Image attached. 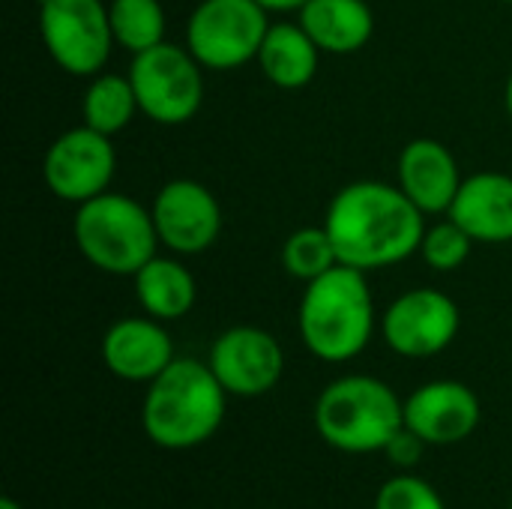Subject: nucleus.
Instances as JSON below:
<instances>
[{
  "instance_id": "nucleus-6",
  "label": "nucleus",
  "mask_w": 512,
  "mask_h": 509,
  "mask_svg": "<svg viewBox=\"0 0 512 509\" xmlns=\"http://www.w3.org/2000/svg\"><path fill=\"white\" fill-rule=\"evenodd\" d=\"M129 81L138 111L159 126H180L192 120L204 102L201 63L189 48L171 42H159L141 54H132Z\"/></svg>"
},
{
  "instance_id": "nucleus-16",
  "label": "nucleus",
  "mask_w": 512,
  "mask_h": 509,
  "mask_svg": "<svg viewBox=\"0 0 512 509\" xmlns=\"http://www.w3.org/2000/svg\"><path fill=\"white\" fill-rule=\"evenodd\" d=\"M474 243H510L512 240V177L498 171H480L462 180V189L447 210Z\"/></svg>"
},
{
  "instance_id": "nucleus-5",
  "label": "nucleus",
  "mask_w": 512,
  "mask_h": 509,
  "mask_svg": "<svg viewBox=\"0 0 512 509\" xmlns=\"http://www.w3.org/2000/svg\"><path fill=\"white\" fill-rule=\"evenodd\" d=\"M315 426L342 453H378L405 426V402L378 378L348 375L321 393Z\"/></svg>"
},
{
  "instance_id": "nucleus-17",
  "label": "nucleus",
  "mask_w": 512,
  "mask_h": 509,
  "mask_svg": "<svg viewBox=\"0 0 512 509\" xmlns=\"http://www.w3.org/2000/svg\"><path fill=\"white\" fill-rule=\"evenodd\" d=\"M300 27L327 54H354L375 33L369 0H309L300 9Z\"/></svg>"
},
{
  "instance_id": "nucleus-19",
  "label": "nucleus",
  "mask_w": 512,
  "mask_h": 509,
  "mask_svg": "<svg viewBox=\"0 0 512 509\" xmlns=\"http://www.w3.org/2000/svg\"><path fill=\"white\" fill-rule=\"evenodd\" d=\"M132 279L141 309L156 321H177L195 306V276L174 258L153 255Z\"/></svg>"
},
{
  "instance_id": "nucleus-8",
  "label": "nucleus",
  "mask_w": 512,
  "mask_h": 509,
  "mask_svg": "<svg viewBox=\"0 0 512 509\" xmlns=\"http://www.w3.org/2000/svg\"><path fill=\"white\" fill-rule=\"evenodd\" d=\"M39 36L48 57L69 75H99L108 63L114 30L102 0H39Z\"/></svg>"
},
{
  "instance_id": "nucleus-22",
  "label": "nucleus",
  "mask_w": 512,
  "mask_h": 509,
  "mask_svg": "<svg viewBox=\"0 0 512 509\" xmlns=\"http://www.w3.org/2000/svg\"><path fill=\"white\" fill-rule=\"evenodd\" d=\"M339 264L333 240L327 234V228H300L294 231L285 246H282V267L303 282H312L324 273H330Z\"/></svg>"
},
{
  "instance_id": "nucleus-2",
  "label": "nucleus",
  "mask_w": 512,
  "mask_h": 509,
  "mask_svg": "<svg viewBox=\"0 0 512 509\" xmlns=\"http://www.w3.org/2000/svg\"><path fill=\"white\" fill-rule=\"evenodd\" d=\"M297 327L303 345L324 363L354 360L372 339L375 303L363 270L336 264L306 282Z\"/></svg>"
},
{
  "instance_id": "nucleus-11",
  "label": "nucleus",
  "mask_w": 512,
  "mask_h": 509,
  "mask_svg": "<svg viewBox=\"0 0 512 509\" xmlns=\"http://www.w3.org/2000/svg\"><path fill=\"white\" fill-rule=\"evenodd\" d=\"M153 225L159 243L177 255H201L222 234V207L198 180H171L153 198Z\"/></svg>"
},
{
  "instance_id": "nucleus-28",
  "label": "nucleus",
  "mask_w": 512,
  "mask_h": 509,
  "mask_svg": "<svg viewBox=\"0 0 512 509\" xmlns=\"http://www.w3.org/2000/svg\"><path fill=\"white\" fill-rule=\"evenodd\" d=\"M0 509H21V507H18L12 498H3V501H0Z\"/></svg>"
},
{
  "instance_id": "nucleus-9",
  "label": "nucleus",
  "mask_w": 512,
  "mask_h": 509,
  "mask_svg": "<svg viewBox=\"0 0 512 509\" xmlns=\"http://www.w3.org/2000/svg\"><path fill=\"white\" fill-rule=\"evenodd\" d=\"M117 168V153L111 135H102L90 126H75L63 132L45 153L42 177L51 195L66 204H84L102 192Z\"/></svg>"
},
{
  "instance_id": "nucleus-10",
  "label": "nucleus",
  "mask_w": 512,
  "mask_h": 509,
  "mask_svg": "<svg viewBox=\"0 0 512 509\" xmlns=\"http://www.w3.org/2000/svg\"><path fill=\"white\" fill-rule=\"evenodd\" d=\"M459 324V306L447 294L414 288L390 303L384 315V339L399 357L423 360L450 348Z\"/></svg>"
},
{
  "instance_id": "nucleus-12",
  "label": "nucleus",
  "mask_w": 512,
  "mask_h": 509,
  "mask_svg": "<svg viewBox=\"0 0 512 509\" xmlns=\"http://www.w3.org/2000/svg\"><path fill=\"white\" fill-rule=\"evenodd\" d=\"M210 369L231 396H261L270 393L282 372L285 354L279 342L261 327H231L210 348Z\"/></svg>"
},
{
  "instance_id": "nucleus-23",
  "label": "nucleus",
  "mask_w": 512,
  "mask_h": 509,
  "mask_svg": "<svg viewBox=\"0 0 512 509\" xmlns=\"http://www.w3.org/2000/svg\"><path fill=\"white\" fill-rule=\"evenodd\" d=\"M471 246H474V237L447 216V222H435L432 228H426L420 255L432 270L453 273L471 258Z\"/></svg>"
},
{
  "instance_id": "nucleus-25",
  "label": "nucleus",
  "mask_w": 512,
  "mask_h": 509,
  "mask_svg": "<svg viewBox=\"0 0 512 509\" xmlns=\"http://www.w3.org/2000/svg\"><path fill=\"white\" fill-rule=\"evenodd\" d=\"M384 453L390 456V462H393L396 468H414V465L423 459V453H426V441H423L417 432H411L408 426H402V429L390 438V444L384 447Z\"/></svg>"
},
{
  "instance_id": "nucleus-18",
  "label": "nucleus",
  "mask_w": 512,
  "mask_h": 509,
  "mask_svg": "<svg viewBox=\"0 0 512 509\" xmlns=\"http://www.w3.org/2000/svg\"><path fill=\"white\" fill-rule=\"evenodd\" d=\"M318 54L321 48L300 27V21L297 24L282 21V24H270L258 51V63L270 84L282 90H300L315 78Z\"/></svg>"
},
{
  "instance_id": "nucleus-1",
  "label": "nucleus",
  "mask_w": 512,
  "mask_h": 509,
  "mask_svg": "<svg viewBox=\"0 0 512 509\" xmlns=\"http://www.w3.org/2000/svg\"><path fill=\"white\" fill-rule=\"evenodd\" d=\"M423 216L399 186L360 180L333 195L324 228L339 264L369 273L420 252L426 234Z\"/></svg>"
},
{
  "instance_id": "nucleus-21",
  "label": "nucleus",
  "mask_w": 512,
  "mask_h": 509,
  "mask_svg": "<svg viewBox=\"0 0 512 509\" xmlns=\"http://www.w3.org/2000/svg\"><path fill=\"white\" fill-rule=\"evenodd\" d=\"M108 15L114 42L132 54L165 42V9L159 0H111Z\"/></svg>"
},
{
  "instance_id": "nucleus-20",
  "label": "nucleus",
  "mask_w": 512,
  "mask_h": 509,
  "mask_svg": "<svg viewBox=\"0 0 512 509\" xmlns=\"http://www.w3.org/2000/svg\"><path fill=\"white\" fill-rule=\"evenodd\" d=\"M138 111V99L132 90L129 75H96L81 102V117L84 126L102 132V135H117L129 126V120Z\"/></svg>"
},
{
  "instance_id": "nucleus-7",
  "label": "nucleus",
  "mask_w": 512,
  "mask_h": 509,
  "mask_svg": "<svg viewBox=\"0 0 512 509\" xmlns=\"http://www.w3.org/2000/svg\"><path fill=\"white\" fill-rule=\"evenodd\" d=\"M270 30L258 0H201L186 21V48L207 69H237L258 60Z\"/></svg>"
},
{
  "instance_id": "nucleus-13",
  "label": "nucleus",
  "mask_w": 512,
  "mask_h": 509,
  "mask_svg": "<svg viewBox=\"0 0 512 509\" xmlns=\"http://www.w3.org/2000/svg\"><path fill=\"white\" fill-rule=\"evenodd\" d=\"M405 426L426 444H459L480 426V399L459 381L423 384L405 402Z\"/></svg>"
},
{
  "instance_id": "nucleus-14",
  "label": "nucleus",
  "mask_w": 512,
  "mask_h": 509,
  "mask_svg": "<svg viewBox=\"0 0 512 509\" xmlns=\"http://www.w3.org/2000/svg\"><path fill=\"white\" fill-rule=\"evenodd\" d=\"M102 360L120 381L150 384L174 363V345L156 318H123L108 327Z\"/></svg>"
},
{
  "instance_id": "nucleus-4",
  "label": "nucleus",
  "mask_w": 512,
  "mask_h": 509,
  "mask_svg": "<svg viewBox=\"0 0 512 509\" xmlns=\"http://www.w3.org/2000/svg\"><path fill=\"white\" fill-rule=\"evenodd\" d=\"M72 237L84 261L108 276H135L159 246L153 213L120 192H102L78 204Z\"/></svg>"
},
{
  "instance_id": "nucleus-15",
  "label": "nucleus",
  "mask_w": 512,
  "mask_h": 509,
  "mask_svg": "<svg viewBox=\"0 0 512 509\" xmlns=\"http://www.w3.org/2000/svg\"><path fill=\"white\" fill-rule=\"evenodd\" d=\"M399 189L423 213H447L462 189V171L450 147L435 138H414L399 153Z\"/></svg>"
},
{
  "instance_id": "nucleus-29",
  "label": "nucleus",
  "mask_w": 512,
  "mask_h": 509,
  "mask_svg": "<svg viewBox=\"0 0 512 509\" xmlns=\"http://www.w3.org/2000/svg\"><path fill=\"white\" fill-rule=\"evenodd\" d=\"M504 3H512V0H504Z\"/></svg>"
},
{
  "instance_id": "nucleus-26",
  "label": "nucleus",
  "mask_w": 512,
  "mask_h": 509,
  "mask_svg": "<svg viewBox=\"0 0 512 509\" xmlns=\"http://www.w3.org/2000/svg\"><path fill=\"white\" fill-rule=\"evenodd\" d=\"M267 12H291V9H303V3H309V0H258Z\"/></svg>"
},
{
  "instance_id": "nucleus-3",
  "label": "nucleus",
  "mask_w": 512,
  "mask_h": 509,
  "mask_svg": "<svg viewBox=\"0 0 512 509\" xmlns=\"http://www.w3.org/2000/svg\"><path fill=\"white\" fill-rule=\"evenodd\" d=\"M225 417V387L210 363L174 360L150 381L141 423L147 438L165 450H189L204 444Z\"/></svg>"
},
{
  "instance_id": "nucleus-27",
  "label": "nucleus",
  "mask_w": 512,
  "mask_h": 509,
  "mask_svg": "<svg viewBox=\"0 0 512 509\" xmlns=\"http://www.w3.org/2000/svg\"><path fill=\"white\" fill-rule=\"evenodd\" d=\"M504 102H507V111H510V120H512V75H510V81H507V90H504Z\"/></svg>"
},
{
  "instance_id": "nucleus-24",
  "label": "nucleus",
  "mask_w": 512,
  "mask_h": 509,
  "mask_svg": "<svg viewBox=\"0 0 512 509\" xmlns=\"http://www.w3.org/2000/svg\"><path fill=\"white\" fill-rule=\"evenodd\" d=\"M375 509H444V501L426 480L405 474L381 486Z\"/></svg>"
}]
</instances>
